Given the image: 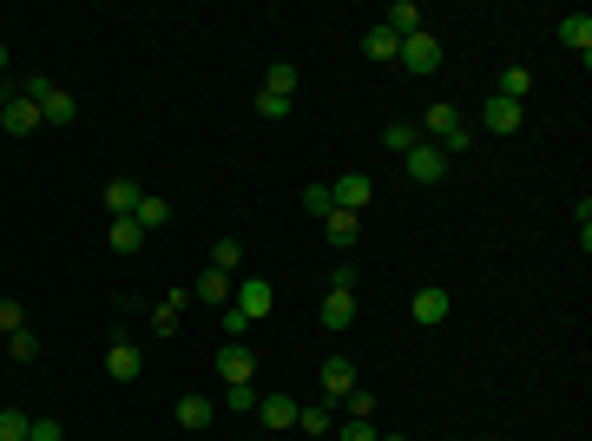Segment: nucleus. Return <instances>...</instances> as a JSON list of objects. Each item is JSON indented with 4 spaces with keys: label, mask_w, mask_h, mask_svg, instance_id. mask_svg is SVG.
Here are the masks:
<instances>
[{
    "label": "nucleus",
    "mask_w": 592,
    "mask_h": 441,
    "mask_svg": "<svg viewBox=\"0 0 592 441\" xmlns=\"http://www.w3.org/2000/svg\"><path fill=\"white\" fill-rule=\"evenodd\" d=\"M421 132L415 126H382V145H389V152H408V145H415Z\"/></svg>",
    "instance_id": "nucleus-38"
},
{
    "label": "nucleus",
    "mask_w": 592,
    "mask_h": 441,
    "mask_svg": "<svg viewBox=\"0 0 592 441\" xmlns=\"http://www.w3.org/2000/svg\"><path fill=\"white\" fill-rule=\"evenodd\" d=\"M106 376H112V382H139V376H145V356H139L132 343H112V349H106Z\"/></svg>",
    "instance_id": "nucleus-12"
},
{
    "label": "nucleus",
    "mask_w": 592,
    "mask_h": 441,
    "mask_svg": "<svg viewBox=\"0 0 592 441\" xmlns=\"http://www.w3.org/2000/svg\"><path fill=\"white\" fill-rule=\"evenodd\" d=\"M303 211H310V218L323 224L329 211H336V198H329V185H310V191H303Z\"/></svg>",
    "instance_id": "nucleus-32"
},
{
    "label": "nucleus",
    "mask_w": 592,
    "mask_h": 441,
    "mask_svg": "<svg viewBox=\"0 0 592 441\" xmlns=\"http://www.w3.org/2000/svg\"><path fill=\"white\" fill-rule=\"evenodd\" d=\"M329 198H336V211H369V172H343L336 185H329Z\"/></svg>",
    "instance_id": "nucleus-10"
},
{
    "label": "nucleus",
    "mask_w": 592,
    "mask_h": 441,
    "mask_svg": "<svg viewBox=\"0 0 592 441\" xmlns=\"http://www.w3.org/2000/svg\"><path fill=\"white\" fill-rule=\"evenodd\" d=\"M231 310H244L250 323H264V316L277 310V290H270L264 277H237V290H231Z\"/></svg>",
    "instance_id": "nucleus-2"
},
{
    "label": "nucleus",
    "mask_w": 592,
    "mask_h": 441,
    "mask_svg": "<svg viewBox=\"0 0 592 441\" xmlns=\"http://www.w3.org/2000/svg\"><path fill=\"white\" fill-rule=\"evenodd\" d=\"M362 53H369V60H395V53H402V40H395V33L375 20V27L362 33Z\"/></svg>",
    "instance_id": "nucleus-24"
},
{
    "label": "nucleus",
    "mask_w": 592,
    "mask_h": 441,
    "mask_svg": "<svg viewBox=\"0 0 592 441\" xmlns=\"http://www.w3.org/2000/svg\"><path fill=\"white\" fill-rule=\"evenodd\" d=\"M0 73H7V47H0Z\"/></svg>",
    "instance_id": "nucleus-41"
},
{
    "label": "nucleus",
    "mask_w": 592,
    "mask_h": 441,
    "mask_svg": "<svg viewBox=\"0 0 592 441\" xmlns=\"http://www.w3.org/2000/svg\"><path fill=\"white\" fill-rule=\"evenodd\" d=\"M257 409H264V428H270V435H290V428H296V395L264 389V395H257Z\"/></svg>",
    "instance_id": "nucleus-9"
},
{
    "label": "nucleus",
    "mask_w": 592,
    "mask_h": 441,
    "mask_svg": "<svg viewBox=\"0 0 592 441\" xmlns=\"http://www.w3.org/2000/svg\"><path fill=\"white\" fill-rule=\"evenodd\" d=\"M527 93H533V73H527V66H500L494 99H514V106H527Z\"/></svg>",
    "instance_id": "nucleus-19"
},
{
    "label": "nucleus",
    "mask_w": 592,
    "mask_h": 441,
    "mask_svg": "<svg viewBox=\"0 0 592 441\" xmlns=\"http://www.w3.org/2000/svg\"><path fill=\"white\" fill-rule=\"evenodd\" d=\"M395 60H402L408 73H441V40L421 27V33H408V40H402V53H395Z\"/></svg>",
    "instance_id": "nucleus-5"
},
{
    "label": "nucleus",
    "mask_w": 592,
    "mask_h": 441,
    "mask_svg": "<svg viewBox=\"0 0 592 441\" xmlns=\"http://www.w3.org/2000/svg\"><path fill=\"white\" fill-rule=\"evenodd\" d=\"M375 441H408V435H375Z\"/></svg>",
    "instance_id": "nucleus-40"
},
{
    "label": "nucleus",
    "mask_w": 592,
    "mask_h": 441,
    "mask_svg": "<svg viewBox=\"0 0 592 441\" xmlns=\"http://www.w3.org/2000/svg\"><path fill=\"white\" fill-rule=\"evenodd\" d=\"M296 428H303L310 441H323V435H336V415H329L323 402H316V409H296Z\"/></svg>",
    "instance_id": "nucleus-27"
},
{
    "label": "nucleus",
    "mask_w": 592,
    "mask_h": 441,
    "mask_svg": "<svg viewBox=\"0 0 592 441\" xmlns=\"http://www.w3.org/2000/svg\"><path fill=\"white\" fill-rule=\"evenodd\" d=\"M132 218H139V231H165V224H172V205H165V198H152V191H145V198H139V211H132Z\"/></svg>",
    "instance_id": "nucleus-25"
},
{
    "label": "nucleus",
    "mask_w": 592,
    "mask_h": 441,
    "mask_svg": "<svg viewBox=\"0 0 592 441\" xmlns=\"http://www.w3.org/2000/svg\"><path fill=\"white\" fill-rule=\"evenodd\" d=\"M7 356H14V363H33V356H40V336H33V330H14V336H7Z\"/></svg>",
    "instance_id": "nucleus-31"
},
{
    "label": "nucleus",
    "mask_w": 592,
    "mask_h": 441,
    "mask_svg": "<svg viewBox=\"0 0 592 441\" xmlns=\"http://www.w3.org/2000/svg\"><path fill=\"white\" fill-rule=\"evenodd\" d=\"M296 112V99H277V93H257V119H270V126H277V119H290Z\"/></svg>",
    "instance_id": "nucleus-30"
},
{
    "label": "nucleus",
    "mask_w": 592,
    "mask_h": 441,
    "mask_svg": "<svg viewBox=\"0 0 592 441\" xmlns=\"http://www.w3.org/2000/svg\"><path fill=\"white\" fill-rule=\"evenodd\" d=\"M231 290H237V277H224V270H204L198 284H191V297L211 303V310H224V303H231Z\"/></svg>",
    "instance_id": "nucleus-15"
},
{
    "label": "nucleus",
    "mask_w": 592,
    "mask_h": 441,
    "mask_svg": "<svg viewBox=\"0 0 592 441\" xmlns=\"http://www.w3.org/2000/svg\"><path fill=\"white\" fill-rule=\"evenodd\" d=\"M448 310H454V297H448V284H421L415 297H408V316H415L421 330H435V323H448Z\"/></svg>",
    "instance_id": "nucleus-3"
},
{
    "label": "nucleus",
    "mask_w": 592,
    "mask_h": 441,
    "mask_svg": "<svg viewBox=\"0 0 592 441\" xmlns=\"http://www.w3.org/2000/svg\"><path fill=\"white\" fill-rule=\"evenodd\" d=\"M481 126L494 132V139H514V132L527 126V106H514V99H487V106H481Z\"/></svg>",
    "instance_id": "nucleus-7"
},
{
    "label": "nucleus",
    "mask_w": 592,
    "mask_h": 441,
    "mask_svg": "<svg viewBox=\"0 0 592 441\" xmlns=\"http://www.w3.org/2000/svg\"><path fill=\"white\" fill-rule=\"evenodd\" d=\"M185 303H191V290H165V297H158V310H152L158 336H172V330H178V316H185Z\"/></svg>",
    "instance_id": "nucleus-20"
},
{
    "label": "nucleus",
    "mask_w": 592,
    "mask_h": 441,
    "mask_svg": "<svg viewBox=\"0 0 592 441\" xmlns=\"http://www.w3.org/2000/svg\"><path fill=\"white\" fill-rule=\"evenodd\" d=\"M336 441H375V428L369 422H343V428H336Z\"/></svg>",
    "instance_id": "nucleus-39"
},
{
    "label": "nucleus",
    "mask_w": 592,
    "mask_h": 441,
    "mask_svg": "<svg viewBox=\"0 0 592 441\" xmlns=\"http://www.w3.org/2000/svg\"><path fill=\"white\" fill-rule=\"evenodd\" d=\"M218 323H224V336H231V343H244V336H250V316H244V310H231V303H224Z\"/></svg>",
    "instance_id": "nucleus-36"
},
{
    "label": "nucleus",
    "mask_w": 592,
    "mask_h": 441,
    "mask_svg": "<svg viewBox=\"0 0 592 441\" xmlns=\"http://www.w3.org/2000/svg\"><path fill=\"white\" fill-rule=\"evenodd\" d=\"M560 47H573L579 60H586V53H592V14H566L560 20Z\"/></svg>",
    "instance_id": "nucleus-18"
},
{
    "label": "nucleus",
    "mask_w": 592,
    "mask_h": 441,
    "mask_svg": "<svg viewBox=\"0 0 592 441\" xmlns=\"http://www.w3.org/2000/svg\"><path fill=\"white\" fill-rule=\"evenodd\" d=\"M382 27H389L395 40H408V33H421V7H415V0H395L389 14H382Z\"/></svg>",
    "instance_id": "nucleus-22"
},
{
    "label": "nucleus",
    "mask_w": 592,
    "mask_h": 441,
    "mask_svg": "<svg viewBox=\"0 0 592 441\" xmlns=\"http://www.w3.org/2000/svg\"><path fill=\"white\" fill-rule=\"evenodd\" d=\"M323 330H356V290H329L323 297Z\"/></svg>",
    "instance_id": "nucleus-13"
},
{
    "label": "nucleus",
    "mask_w": 592,
    "mask_h": 441,
    "mask_svg": "<svg viewBox=\"0 0 592 441\" xmlns=\"http://www.w3.org/2000/svg\"><path fill=\"white\" fill-rule=\"evenodd\" d=\"M178 428H191V435L211 428V395H185V402H178Z\"/></svg>",
    "instance_id": "nucleus-26"
},
{
    "label": "nucleus",
    "mask_w": 592,
    "mask_h": 441,
    "mask_svg": "<svg viewBox=\"0 0 592 441\" xmlns=\"http://www.w3.org/2000/svg\"><path fill=\"white\" fill-rule=\"evenodd\" d=\"M296 79H303V73H296V66H270V73H264V93H277V99H296Z\"/></svg>",
    "instance_id": "nucleus-28"
},
{
    "label": "nucleus",
    "mask_w": 592,
    "mask_h": 441,
    "mask_svg": "<svg viewBox=\"0 0 592 441\" xmlns=\"http://www.w3.org/2000/svg\"><path fill=\"white\" fill-rule=\"evenodd\" d=\"M106 244H112V251H119V257H132V251H139V244H145L139 218H112V224H106Z\"/></svg>",
    "instance_id": "nucleus-21"
},
{
    "label": "nucleus",
    "mask_w": 592,
    "mask_h": 441,
    "mask_svg": "<svg viewBox=\"0 0 592 441\" xmlns=\"http://www.w3.org/2000/svg\"><path fill=\"white\" fill-rule=\"evenodd\" d=\"M224 402H231L237 415H250V409H257V382H237V389H224Z\"/></svg>",
    "instance_id": "nucleus-35"
},
{
    "label": "nucleus",
    "mask_w": 592,
    "mask_h": 441,
    "mask_svg": "<svg viewBox=\"0 0 592 441\" xmlns=\"http://www.w3.org/2000/svg\"><path fill=\"white\" fill-rule=\"evenodd\" d=\"M402 158H408V178H415V185H441V178H448V152L428 145V139H415Z\"/></svg>",
    "instance_id": "nucleus-1"
},
{
    "label": "nucleus",
    "mask_w": 592,
    "mask_h": 441,
    "mask_svg": "<svg viewBox=\"0 0 592 441\" xmlns=\"http://www.w3.org/2000/svg\"><path fill=\"white\" fill-rule=\"evenodd\" d=\"M47 126V119H40V106H33V99H0V132H7V139H33V132Z\"/></svg>",
    "instance_id": "nucleus-4"
},
{
    "label": "nucleus",
    "mask_w": 592,
    "mask_h": 441,
    "mask_svg": "<svg viewBox=\"0 0 592 441\" xmlns=\"http://www.w3.org/2000/svg\"><path fill=\"white\" fill-rule=\"evenodd\" d=\"M14 330H27V310L14 297H0V336H14Z\"/></svg>",
    "instance_id": "nucleus-34"
},
{
    "label": "nucleus",
    "mask_w": 592,
    "mask_h": 441,
    "mask_svg": "<svg viewBox=\"0 0 592 441\" xmlns=\"http://www.w3.org/2000/svg\"><path fill=\"white\" fill-rule=\"evenodd\" d=\"M27 428H33L27 409H0V441H27Z\"/></svg>",
    "instance_id": "nucleus-29"
},
{
    "label": "nucleus",
    "mask_w": 592,
    "mask_h": 441,
    "mask_svg": "<svg viewBox=\"0 0 592 441\" xmlns=\"http://www.w3.org/2000/svg\"><path fill=\"white\" fill-rule=\"evenodd\" d=\"M40 119H47V126H79V99L66 93V86H47V99H40Z\"/></svg>",
    "instance_id": "nucleus-11"
},
{
    "label": "nucleus",
    "mask_w": 592,
    "mask_h": 441,
    "mask_svg": "<svg viewBox=\"0 0 592 441\" xmlns=\"http://www.w3.org/2000/svg\"><path fill=\"white\" fill-rule=\"evenodd\" d=\"M139 198H145V191L132 185V178H106V211H112V218H132Z\"/></svg>",
    "instance_id": "nucleus-17"
},
{
    "label": "nucleus",
    "mask_w": 592,
    "mask_h": 441,
    "mask_svg": "<svg viewBox=\"0 0 592 441\" xmlns=\"http://www.w3.org/2000/svg\"><path fill=\"white\" fill-rule=\"evenodd\" d=\"M343 409H349V422H369V415H375V389H349Z\"/></svg>",
    "instance_id": "nucleus-33"
},
{
    "label": "nucleus",
    "mask_w": 592,
    "mask_h": 441,
    "mask_svg": "<svg viewBox=\"0 0 592 441\" xmlns=\"http://www.w3.org/2000/svg\"><path fill=\"white\" fill-rule=\"evenodd\" d=\"M211 270L237 277V270H244V237H218V244H211Z\"/></svg>",
    "instance_id": "nucleus-23"
},
{
    "label": "nucleus",
    "mask_w": 592,
    "mask_h": 441,
    "mask_svg": "<svg viewBox=\"0 0 592 441\" xmlns=\"http://www.w3.org/2000/svg\"><path fill=\"white\" fill-rule=\"evenodd\" d=\"M323 237L336 244V251H356V237H362V218H356V211H329V218H323Z\"/></svg>",
    "instance_id": "nucleus-14"
},
{
    "label": "nucleus",
    "mask_w": 592,
    "mask_h": 441,
    "mask_svg": "<svg viewBox=\"0 0 592 441\" xmlns=\"http://www.w3.org/2000/svg\"><path fill=\"white\" fill-rule=\"evenodd\" d=\"M218 382H224V389L257 382V356H250V343H224V349H218Z\"/></svg>",
    "instance_id": "nucleus-6"
},
{
    "label": "nucleus",
    "mask_w": 592,
    "mask_h": 441,
    "mask_svg": "<svg viewBox=\"0 0 592 441\" xmlns=\"http://www.w3.org/2000/svg\"><path fill=\"white\" fill-rule=\"evenodd\" d=\"M349 389H356V363H349V356H329V363H323V395H329V402H343Z\"/></svg>",
    "instance_id": "nucleus-16"
},
{
    "label": "nucleus",
    "mask_w": 592,
    "mask_h": 441,
    "mask_svg": "<svg viewBox=\"0 0 592 441\" xmlns=\"http://www.w3.org/2000/svg\"><path fill=\"white\" fill-rule=\"evenodd\" d=\"M27 441H66V428L53 422V415H33V428H27Z\"/></svg>",
    "instance_id": "nucleus-37"
},
{
    "label": "nucleus",
    "mask_w": 592,
    "mask_h": 441,
    "mask_svg": "<svg viewBox=\"0 0 592 441\" xmlns=\"http://www.w3.org/2000/svg\"><path fill=\"white\" fill-rule=\"evenodd\" d=\"M461 126H468V119H461V106H448V99H441V106H428V119H421L415 132H421L428 145H448V139H454Z\"/></svg>",
    "instance_id": "nucleus-8"
}]
</instances>
